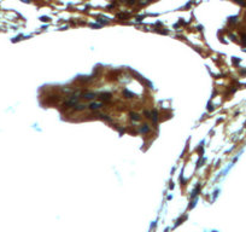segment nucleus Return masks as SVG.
<instances>
[{
  "label": "nucleus",
  "mask_w": 246,
  "mask_h": 232,
  "mask_svg": "<svg viewBox=\"0 0 246 232\" xmlns=\"http://www.w3.org/2000/svg\"><path fill=\"white\" fill-rule=\"evenodd\" d=\"M82 97H83L84 99H93V98L97 97V95H95V93H92V92H86V93L82 95Z\"/></svg>",
  "instance_id": "1"
},
{
  "label": "nucleus",
  "mask_w": 246,
  "mask_h": 232,
  "mask_svg": "<svg viewBox=\"0 0 246 232\" xmlns=\"http://www.w3.org/2000/svg\"><path fill=\"white\" fill-rule=\"evenodd\" d=\"M99 98L104 102H109L111 99V93H101V95H99Z\"/></svg>",
  "instance_id": "2"
},
{
  "label": "nucleus",
  "mask_w": 246,
  "mask_h": 232,
  "mask_svg": "<svg viewBox=\"0 0 246 232\" xmlns=\"http://www.w3.org/2000/svg\"><path fill=\"white\" fill-rule=\"evenodd\" d=\"M99 108H101V103L93 102V103L89 104V109H92V110H97V109H99Z\"/></svg>",
  "instance_id": "3"
},
{
  "label": "nucleus",
  "mask_w": 246,
  "mask_h": 232,
  "mask_svg": "<svg viewBox=\"0 0 246 232\" xmlns=\"http://www.w3.org/2000/svg\"><path fill=\"white\" fill-rule=\"evenodd\" d=\"M151 119L153 120V122H157V121H158V112H157V110H152V112H151Z\"/></svg>",
  "instance_id": "4"
},
{
  "label": "nucleus",
  "mask_w": 246,
  "mask_h": 232,
  "mask_svg": "<svg viewBox=\"0 0 246 232\" xmlns=\"http://www.w3.org/2000/svg\"><path fill=\"white\" fill-rule=\"evenodd\" d=\"M130 117H131V120H134V121H139V120H140V116H139L137 112H130Z\"/></svg>",
  "instance_id": "5"
},
{
  "label": "nucleus",
  "mask_w": 246,
  "mask_h": 232,
  "mask_svg": "<svg viewBox=\"0 0 246 232\" xmlns=\"http://www.w3.org/2000/svg\"><path fill=\"white\" fill-rule=\"evenodd\" d=\"M123 96H126V98H131V97H134V93H131V92L124 89V91H123Z\"/></svg>",
  "instance_id": "6"
},
{
  "label": "nucleus",
  "mask_w": 246,
  "mask_h": 232,
  "mask_svg": "<svg viewBox=\"0 0 246 232\" xmlns=\"http://www.w3.org/2000/svg\"><path fill=\"white\" fill-rule=\"evenodd\" d=\"M74 109H75L76 111H81V110H83V109H86V105H82V104H79V105H76V106H74Z\"/></svg>",
  "instance_id": "7"
},
{
  "label": "nucleus",
  "mask_w": 246,
  "mask_h": 232,
  "mask_svg": "<svg viewBox=\"0 0 246 232\" xmlns=\"http://www.w3.org/2000/svg\"><path fill=\"white\" fill-rule=\"evenodd\" d=\"M140 131H141V133H147V132L150 131V127H148L147 125H144V126L141 127V129H140Z\"/></svg>",
  "instance_id": "8"
},
{
  "label": "nucleus",
  "mask_w": 246,
  "mask_h": 232,
  "mask_svg": "<svg viewBox=\"0 0 246 232\" xmlns=\"http://www.w3.org/2000/svg\"><path fill=\"white\" fill-rule=\"evenodd\" d=\"M199 190H200V186H199V185H198V186H197V188H195V189L193 190V192H192V197H195V196L198 195Z\"/></svg>",
  "instance_id": "9"
},
{
  "label": "nucleus",
  "mask_w": 246,
  "mask_h": 232,
  "mask_svg": "<svg viewBox=\"0 0 246 232\" xmlns=\"http://www.w3.org/2000/svg\"><path fill=\"white\" fill-rule=\"evenodd\" d=\"M151 1V0H141L140 1V5H142V6H145V5H147L148 3Z\"/></svg>",
  "instance_id": "10"
},
{
  "label": "nucleus",
  "mask_w": 246,
  "mask_h": 232,
  "mask_svg": "<svg viewBox=\"0 0 246 232\" xmlns=\"http://www.w3.org/2000/svg\"><path fill=\"white\" fill-rule=\"evenodd\" d=\"M100 116H101V119H103V120H105V121H111V119L107 115H100Z\"/></svg>",
  "instance_id": "11"
},
{
  "label": "nucleus",
  "mask_w": 246,
  "mask_h": 232,
  "mask_svg": "<svg viewBox=\"0 0 246 232\" xmlns=\"http://www.w3.org/2000/svg\"><path fill=\"white\" fill-rule=\"evenodd\" d=\"M41 21H42V22H48V21H50V17L43 16V17H41Z\"/></svg>",
  "instance_id": "12"
},
{
  "label": "nucleus",
  "mask_w": 246,
  "mask_h": 232,
  "mask_svg": "<svg viewBox=\"0 0 246 232\" xmlns=\"http://www.w3.org/2000/svg\"><path fill=\"white\" fill-rule=\"evenodd\" d=\"M127 3H128L129 5H133L134 3H135V0H128V1H127Z\"/></svg>",
  "instance_id": "13"
},
{
  "label": "nucleus",
  "mask_w": 246,
  "mask_h": 232,
  "mask_svg": "<svg viewBox=\"0 0 246 232\" xmlns=\"http://www.w3.org/2000/svg\"><path fill=\"white\" fill-rule=\"evenodd\" d=\"M242 41H244V45H246V35H242Z\"/></svg>",
  "instance_id": "14"
}]
</instances>
